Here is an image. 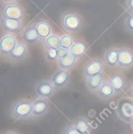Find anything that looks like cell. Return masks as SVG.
<instances>
[{
    "label": "cell",
    "mask_w": 133,
    "mask_h": 134,
    "mask_svg": "<svg viewBox=\"0 0 133 134\" xmlns=\"http://www.w3.org/2000/svg\"><path fill=\"white\" fill-rule=\"evenodd\" d=\"M33 101L20 99L13 103L10 108V115L15 120H22L31 118Z\"/></svg>",
    "instance_id": "obj_1"
},
{
    "label": "cell",
    "mask_w": 133,
    "mask_h": 134,
    "mask_svg": "<svg viewBox=\"0 0 133 134\" xmlns=\"http://www.w3.org/2000/svg\"><path fill=\"white\" fill-rule=\"evenodd\" d=\"M62 25L66 31L70 33L78 32L82 28L83 19L81 16L75 12H67L62 16Z\"/></svg>",
    "instance_id": "obj_2"
},
{
    "label": "cell",
    "mask_w": 133,
    "mask_h": 134,
    "mask_svg": "<svg viewBox=\"0 0 133 134\" xmlns=\"http://www.w3.org/2000/svg\"><path fill=\"white\" fill-rule=\"evenodd\" d=\"M105 68V63L99 59H91L84 66L83 73L85 77L93 76V75L102 74Z\"/></svg>",
    "instance_id": "obj_3"
},
{
    "label": "cell",
    "mask_w": 133,
    "mask_h": 134,
    "mask_svg": "<svg viewBox=\"0 0 133 134\" xmlns=\"http://www.w3.org/2000/svg\"><path fill=\"white\" fill-rule=\"evenodd\" d=\"M49 110H50L49 98L40 97H38L36 100L33 101L31 118H37V117L44 116L48 113Z\"/></svg>",
    "instance_id": "obj_4"
},
{
    "label": "cell",
    "mask_w": 133,
    "mask_h": 134,
    "mask_svg": "<svg viewBox=\"0 0 133 134\" xmlns=\"http://www.w3.org/2000/svg\"><path fill=\"white\" fill-rule=\"evenodd\" d=\"M2 16L6 18H9V19L22 20L25 16V12L19 5L9 3L2 10Z\"/></svg>",
    "instance_id": "obj_5"
},
{
    "label": "cell",
    "mask_w": 133,
    "mask_h": 134,
    "mask_svg": "<svg viewBox=\"0 0 133 134\" xmlns=\"http://www.w3.org/2000/svg\"><path fill=\"white\" fill-rule=\"evenodd\" d=\"M57 88L53 86L52 81L44 80L37 84L35 87V91L39 97H45V98H50L52 97L55 94Z\"/></svg>",
    "instance_id": "obj_6"
},
{
    "label": "cell",
    "mask_w": 133,
    "mask_h": 134,
    "mask_svg": "<svg viewBox=\"0 0 133 134\" xmlns=\"http://www.w3.org/2000/svg\"><path fill=\"white\" fill-rule=\"evenodd\" d=\"M18 44L17 39L12 34H6L0 39V52L2 55H9Z\"/></svg>",
    "instance_id": "obj_7"
},
{
    "label": "cell",
    "mask_w": 133,
    "mask_h": 134,
    "mask_svg": "<svg viewBox=\"0 0 133 134\" xmlns=\"http://www.w3.org/2000/svg\"><path fill=\"white\" fill-rule=\"evenodd\" d=\"M70 73L67 70L60 69L57 71L52 77V82L53 86H55L57 89H62V88L65 87L70 82Z\"/></svg>",
    "instance_id": "obj_8"
},
{
    "label": "cell",
    "mask_w": 133,
    "mask_h": 134,
    "mask_svg": "<svg viewBox=\"0 0 133 134\" xmlns=\"http://www.w3.org/2000/svg\"><path fill=\"white\" fill-rule=\"evenodd\" d=\"M118 65L122 68H130L133 66V52L130 49H119Z\"/></svg>",
    "instance_id": "obj_9"
},
{
    "label": "cell",
    "mask_w": 133,
    "mask_h": 134,
    "mask_svg": "<svg viewBox=\"0 0 133 134\" xmlns=\"http://www.w3.org/2000/svg\"><path fill=\"white\" fill-rule=\"evenodd\" d=\"M1 27L4 30L11 33H18L20 31L22 28V20L13 19L6 18L4 16L1 17Z\"/></svg>",
    "instance_id": "obj_10"
},
{
    "label": "cell",
    "mask_w": 133,
    "mask_h": 134,
    "mask_svg": "<svg viewBox=\"0 0 133 134\" xmlns=\"http://www.w3.org/2000/svg\"><path fill=\"white\" fill-rule=\"evenodd\" d=\"M28 55L29 49L27 46V43L19 42L16 45V47L11 52V53L8 55V57L12 61H22V60L26 59Z\"/></svg>",
    "instance_id": "obj_11"
},
{
    "label": "cell",
    "mask_w": 133,
    "mask_h": 134,
    "mask_svg": "<svg viewBox=\"0 0 133 134\" xmlns=\"http://www.w3.org/2000/svg\"><path fill=\"white\" fill-rule=\"evenodd\" d=\"M108 81L115 89L116 94H120L126 90L127 82H126L125 77L121 74H114V75H110Z\"/></svg>",
    "instance_id": "obj_12"
},
{
    "label": "cell",
    "mask_w": 133,
    "mask_h": 134,
    "mask_svg": "<svg viewBox=\"0 0 133 134\" xmlns=\"http://www.w3.org/2000/svg\"><path fill=\"white\" fill-rule=\"evenodd\" d=\"M118 115L125 122L131 123L133 121V104L132 103H123L118 109Z\"/></svg>",
    "instance_id": "obj_13"
},
{
    "label": "cell",
    "mask_w": 133,
    "mask_h": 134,
    "mask_svg": "<svg viewBox=\"0 0 133 134\" xmlns=\"http://www.w3.org/2000/svg\"><path fill=\"white\" fill-rule=\"evenodd\" d=\"M34 27L36 28V30L42 41L52 34V28L48 20L41 19L34 24Z\"/></svg>",
    "instance_id": "obj_14"
},
{
    "label": "cell",
    "mask_w": 133,
    "mask_h": 134,
    "mask_svg": "<svg viewBox=\"0 0 133 134\" xmlns=\"http://www.w3.org/2000/svg\"><path fill=\"white\" fill-rule=\"evenodd\" d=\"M96 95L99 98L104 99V100H108L116 95V91L111 86L110 82L108 80H105L99 89L96 92Z\"/></svg>",
    "instance_id": "obj_15"
},
{
    "label": "cell",
    "mask_w": 133,
    "mask_h": 134,
    "mask_svg": "<svg viewBox=\"0 0 133 134\" xmlns=\"http://www.w3.org/2000/svg\"><path fill=\"white\" fill-rule=\"evenodd\" d=\"M104 81H105V78H104L103 73H102L99 75H93V76L85 77V86L89 91L96 93L102 86Z\"/></svg>",
    "instance_id": "obj_16"
},
{
    "label": "cell",
    "mask_w": 133,
    "mask_h": 134,
    "mask_svg": "<svg viewBox=\"0 0 133 134\" xmlns=\"http://www.w3.org/2000/svg\"><path fill=\"white\" fill-rule=\"evenodd\" d=\"M78 59L74 56L72 53H67L66 55L63 56V57H59L57 60V64L60 67V69L67 70L70 71L71 69H73L75 66L76 63H77Z\"/></svg>",
    "instance_id": "obj_17"
},
{
    "label": "cell",
    "mask_w": 133,
    "mask_h": 134,
    "mask_svg": "<svg viewBox=\"0 0 133 134\" xmlns=\"http://www.w3.org/2000/svg\"><path fill=\"white\" fill-rule=\"evenodd\" d=\"M41 39L38 34L36 28L34 26H30L26 28L23 31V41L27 44H35L41 41Z\"/></svg>",
    "instance_id": "obj_18"
},
{
    "label": "cell",
    "mask_w": 133,
    "mask_h": 134,
    "mask_svg": "<svg viewBox=\"0 0 133 134\" xmlns=\"http://www.w3.org/2000/svg\"><path fill=\"white\" fill-rule=\"evenodd\" d=\"M88 50V45L84 41H74V44L69 49V52L75 56L77 59H80L85 54Z\"/></svg>",
    "instance_id": "obj_19"
},
{
    "label": "cell",
    "mask_w": 133,
    "mask_h": 134,
    "mask_svg": "<svg viewBox=\"0 0 133 134\" xmlns=\"http://www.w3.org/2000/svg\"><path fill=\"white\" fill-rule=\"evenodd\" d=\"M118 52H119V49L118 48H110L105 52L104 60H105V63L108 67H115L118 65Z\"/></svg>",
    "instance_id": "obj_20"
},
{
    "label": "cell",
    "mask_w": 133,
    "mask_h": 134,
    "mask_svg": "<svg viewBox=\"0 0 133 134\" xmlns=\"http://www.w3.org/2000/svg\"><path fill=\"white\" fill-rule=\"evenodd\" d=\"M74 126L81 134H90L91 125L86 118H79L74 122Z\"/></svg>",
    "instance_id": "obj_21"
},
{
    "label": "cell",
    "mask_w": 133,
    "mask_h": 134,
    "mask_svg": "<svg viewBox=\"0 0 133 134\" xmlns=\"http://www.w3.org/2000/svg\"><path fill=\"white\" fill-rule=\"evenodd\" d=\"M45 48H51V49H59L61 47V37L56 34L52 33L51 36L43 41Z\"/></svg>",
    "instance_id": "obj_22"
},
{
    "label": "cell",
    "mask_w": 133,
    "mask_h": 134,
    "mask_svg": "<svg viewBox=\"0 0 133 134\" xmlns=\"http://www.w3.org/2000/svg\"><path fill=\"white\" fill-rule=\"evenodd\" d=\"M74 40L69 34H64V35L61 36V47L66 49H70L72 47V45L74 44Z\"/></svg>",
    "instance_id": "obj_23"
},
{
    "label": "cell",
    "mask_w": 133,
    "mask_h": 134,
    "mask_svg": "<svg viewBox=\"0 0 133 134\" xmlns=\"http://www.w3.org/2000/svg\"><path fill=\"white\" fill-rule=\"evenodd\" d=\"M45 58L48 61L51 62H57L58 58V52L57 49H51V48H45Z\"/></svg>",
    "instance_id": "obj_24"
},
{
    "label": "cell",
    "mask_w": 133,
    "mask_h": 134,
    "mask_svg": "<svg viewBox=\"0 0 133 134\" xmlns=\"http://www.w3.org/2000/svg\"><path fill=\"white\" fill-rule=\"evenodd\" d=\"M125 28L129 31L133 32V14L129 15L125 19Z\"/></svg>",
    "instance_id": "obj_25"
},
{
    "label": "cell",
    "mask_w": 133,
    "mask_h": 134,
    "mask_svg": "<svg viewBox=\"0 0 133 134\" xmlns=\"http://www.w3.org/2000/svg\"><path fill=\"white\" fill-rule=\"evenodd\" d=\"M63 134H81V133L78 131V130L75 128L74 124H73V125H68V126L65 127Z\"/></svg>",
    "instance_id": "obj_26"
},
{
    "label": "cell",
    "mask_w": 133,
    "mask_h": 134,
    "mask_svg": "<svg viewBox=\"0 0 133 134\" xmlns=\"http://www.w3.org/2000/svg\"><path fill=\"white\" fill-rule=\"evenodd\" d=\"M57 52H58V56H59V57H63V56L66 55L67 53H69V49L60 47L59 49H57Z\"/></svg>",
    "instance_id": "obj_27"
},
{
    "label": "cell",
    "mask_w": 133,
    "mask_h": 134,
    "mask_svg": "<svg viewBox=\"0 0 133 134\" xmlns=\"http://www.w3.org/2000/svg\"><path fill=\"white\" fill-rule=\"evenodd\" d=\"M126 8L130 14H133V0H127L126 1Z\"/></svg>",
    "instance_id": "obj_28"
},
{
    "label": "cell",
    "mask_w": 133,
    "mask_h": 134,
    "mask_svg": "<svg viewBox=\"0 0 133 134\" xmlns=\"http://www.w3.org/2000/svg\"><path fill=\"white\" fill-rule=\"evenodd\" d=\"M2 2H5V3H12V2H16L18 0H1Z\"/></svg>",
    "instance_id": "obj_29"
},
{
    "label": "cell",
    "mask_w": 133,
    "mask_h": 134,
    "mask_svg": "<svg viewBox=\"0 0 133 134\" xmlns=\"http://www.w3.org/2000/svg\"><path fill=\"white\" fill-rule=\"evenodd\" d=\"M3 134H18L17 132H15V131H7V132H5V133H3Z\"/></svg>",
    "instance_id": "obj_30"
},
{
    "label": "cell",
    "mask_w": 133,
    "mask_h": 134,
    "mask_svg": "<svg viewBox=\"0 0 133 134\" xmlns=\"http://www.w3.org/2000/svg\"><path fill=\"white\" fill-rule=\"evenodd\" d=\"M132 93H133V87H132Z\"/></svg>",
    "instance_id": "obj_31"
}]
</instances>
